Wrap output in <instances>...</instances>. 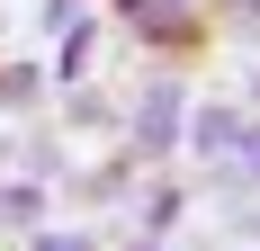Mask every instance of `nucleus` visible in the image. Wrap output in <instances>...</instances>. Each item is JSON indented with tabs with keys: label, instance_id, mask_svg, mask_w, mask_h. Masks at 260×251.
<instances>
[{
	"label": "nucleus",
	"instance_id": "5",
	"mask_svg": "<svg viewBox=\"0 0 260 251\" xmlns=\"http://www.w3.org/2000/svg\"><path fill=\"white\" fill-rule=\"evenodd\" d=\"M36 251H90V242H81V233H45Z\"/></svg>",
	"mask_w": 260,
	"mask_h": 251
},
{
	"label": "nucleus",
	"instance_id": "1",
	"mask_svg": "<svg viewBox=\"0 0 260 251\" xmlns=\"http://www.w3.org/2000/svg\"><path fill=\"white\" fill-rule=\"evenodd\" d=\"M180 117H188L180 81H153V90H144V108H135V152H144V162H161V152L180 144Z\"/></svg>",
	"mask_w": 260,
	"mask_h": 251
},
{
	"label": "nucleus",
	"instance_id": "3",
	"mask_svg": "<svg viewBox=\"0 0 260 251\" xmlns=\"http://www.w3.org/2000/svg\"><path fill=\"white\" fill-rule=\"evenodd\" d=\"M0 215H9V225H36V215H45V198H36V189H9V198H0Z\"/></svg>",
	"mask_w": 260,
	"mask_h": 251
},
{
	"label": "nucleus",
	"instance_id": "4",
	"mask_svg": "<svg viewBox=\"0 0 260 251\" xmlns=\"http://www.w3.org/2000/svg\"><path fill=\"white\" fill-rule=\"evenodd\" d=\"M144 225H153V233L180 225V189H153V198H144Z\"/></svg>",
	"mask_w": 260,
	"mask_h": 251
},
{
	"label": "nucleus",
	"instance_id": "6",
	"mask_svg": "<svg viewBox=\"0 0 260 251\" xmlns=\"http://www.w3.org/2000/svg\"><path fill=\"white\" fill-rule=\"evenodd\" d=\"M242 144H251V152H242V179H260V135H242Z\"/></svg>",
	"mask_w": 260,
	"mask_h": 251
},
{
	"label": "nucleus",
	"instance_id": "2",
	"mask_svg": "<svg viewBox=\"0 0 260 251\" xmlns=\"http://www.w3.org/2000/svg\"><path fill=\"white\" fill-rule=\"evenodd\" d=\"M198 152H215V162L242 152V117H234V108H207V117H198Z\"/></svg>",
	"mask_w": 260,
	"mask_h": 251
}]
</instances>
